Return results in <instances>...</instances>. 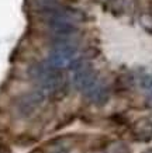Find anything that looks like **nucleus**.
I'll use <instances>...</instances> for the list:
<instances>
[{
  "instance_id": "f03ea898",
  "label": "nucleus",
  "mask_w": 152,
  "mask_h": 153,
  "mask_svg": "<svg viewBox=\"0 0 152 153\" xmlns=\"http://www.w3.org/2000/svg\"><path fill=\"white\" fill-rule=\"evenodd\" d=\"M111 153H131V150H130V148L125 143H117L113 148Z\"/></svg>"
},
{
  "instance_id": "f257e3e1",
  "label": "nucleus",
  "mask_w": 152,
  "mask_h": 153,
  "mask_svg": "<svg viewBox=\"0 0 152 153\" xmlns=\"http://www.w3.org/2000/svg\"><path fill=\"white\" fill-rule=\"evenodd\" d=\"M134 135L135 138L141 142H148L152 138V124L147 120H141L135 124L134 128Z\"/></svg>"
},
{
  "instance_id": "7ed1b4c3",
  "label": "nucleus",
  "mask_w": 152,
  "mask_h": 153,
  "mask_svg": "<svg viewBox=\"0 0 152 153\" xmlns=\"http://www.w3.org/2000/svg\"><path fill=\"white\" fill-rule=\"evenodd\" d=\"M141 86L145 88L148 87H152V77L151 76H147V77H144L142 79V83H141Z\"/></svg>"
}]
</instances>
